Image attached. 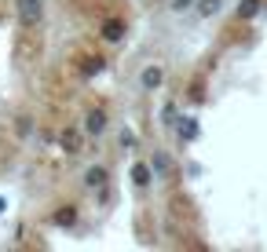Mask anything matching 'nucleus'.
Segmentation results:
<instances>
[{
    "mask_svg": "<svg viewBox=\"0 0 267 252\" xmlns=\"http://www.w3.org/2000/svg\"><path fill=\"white\" fill-rule=\"evenodd\" d=\"M103 128H106V114H103V110L88 114V132H103Z\"/></svg>",
    "mask_w": 267,
    "mask_h": 252,
    "instance_id": "2",
    "label": "nucleus"
},
{
    "mask_svg": "<svg viewBox=\"0 0 267 252\" xmlns=\"http://www.w3.org/2000/svg\"><path fill=\"white\" fill-rule=\"evenodd\" d=\"M158 81H161V70H147V74H143V84H147V88H154Z\"/></svg>",
    "mask_w": 267,
    "mask_h": 252,
    "instance_id": "5",
    "label": "nucleus"
},
{
    "mask_svg": "<svg viewBox=\"0 0 267 252\" xmlns=\"http://www.w3.org/2000/svg\"><path fill=\"white\" fill-rule=\"evenodd\" d=\"M103 37H106V41H117V37H121V22H106V33H103Z\"/></svg>",
    "mask_w": 267,
    "mask_h": 252,
    "instance_id": "6",
    "label": "nucleus"
},
{
    "mask_svg": "<svg viewBox=\"0 0 267 252\" xmlns=\"http://www.w3.org/2000/svg\"><path fill=\"white\" fill-rule=\"evenodd\" d=\"M88 183H92V187H103V183H106V172H103V168H92V172H88Z\"/></svg>",
    "mask_w": 267,
    "mask_h": 252,
    "instance_id": "3",
    "label": "nucleus"
},
{
    "mask_svg": "<svg viewBox=\"0 0 267 252\" xmlns=\"http://www.w3.org/2000/svg\"><path fill=\"white\" fill-rule=\"evenodd\" d=\"M18 15H22L26 26H33L41 18V0H18Z\"/></svg>",
    "mask_w": 267,
    "mask_h": 252,
    "instance_id": "1",
    "label": "nucleus"
},
{
    "mask_svg": "<svg viewBox=\"0 0 267 252\" xmlns=\"http://www.w3.org/2000/svg\"><path fill=\"white\" fill-rule=\"evenodd\" d=\"M77 143H81V139H77V132H66V135H62V147H70L77 154Z\"/></svg>",
    "mask_w": 267,
    "mask_h": 252,
    "instance_id": "7",
    "label": "nucleus"
},
{
    "mask_svg": "<svg viewBox=\"0 0 267 252\" xmlns=\"http://www.w3.org/2000/svg\"><path fill=\"white\" fill-rule=\"evenodd\" d=\"M132 176H135V183H150V172L143 168V164H139V168H135V172H132Z\"/></svg>",
    "mask_w": 267,
    "mask_h": 252,
    "instance_id": "8",
    "label": "nucleus"
},
{
    "mask_svg": "<svg viewBox=\"0 0 267 252\" xmlns=\"http://www.w3.org/2000/svg\"><path fill=\"white\" fill-rule=\"evenodd\" d=\"M256 8H260V0H245L242 8H238V15H245V18H249V15H256Z\"/></svg>",
    "mask_w": 267,
    "mask_h": 252,
    "instance_id": "4",
    "label": "nucleus"
}]
</instances>
